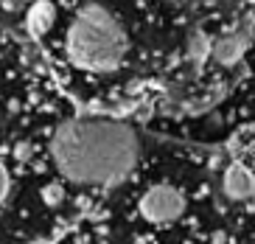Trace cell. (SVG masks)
I'll return each instance as SVG.
<instances>
[{
    "label": "cell",
    "mask_w": 255,
    "mask_h": 244,
    "mask_svg": "<svg viewBox=\"0 0 255 244\" xmlns=\"http://www.w3.org/2000/svg\"><path fill=\"white\" fill-rule=\"evenodd\" d=\"M137 135L121 121L70 118L51 138L56 169L82 185H115L137 163Z\"/></svg>",
    "instance_id": "1"
},
{
    "label": "cell",
    "mask_w": 255,
    "mask_h": 244,
    "mask_svg": "<svg viewBox=\"0 0 255 244\" xmlns=\"http://www.w3.org/2000/svg\"><path fill=\"white\" fill-rule=\"evenodd\" d=\"M127 48V31L101 3H87L79 8L68 28V53L73 65L93 73H110L124 62Z\"/></svg>",
    "instance_id": "2"
},
{
    "label": "cell",
    "mask_w": 255,
    "mask_h": 244,
    "mask_svg": "<svg viewBox=\"0 0 255 244\" xmlns=\"http://www.w3.org/2000/svg\"><path fill=\"white\" fill-rule=\"evenodd\" d=\"M185 214V197L174 185H151L140 197V216L154 225H171Z\"/></svg>",
    "instance_id": "3"
},
{
    "label": "cell",
    "mask_w": 255,
    "mask_h": 244,
    "mask_svg": "<svg viewBox=\"0 0 255 244\" xmlns=\"http://www.w3.org/2000/svg\"><path fill=\"white\" fill-rule=\"evenodd\" d=\"M222 191H225L227 200L233 202H244V200H253L255 197V177L253 171L241 163H233L227 166L225 177H222Z\"/></svg>",
    "instance_id": "4"
},
{
    "label": "cell",
    "mask_w": 255,
    "mask_h": 244,
    "mask_svg": "<svg viewBox=\"0 0 255 244\" xmlns=\"http://www.w3.org/2000/svg\"><path fill=\"white\" fill-rule=\"evenodd\" d=\"M53 22H56V8H53V3H48V0H37V6L28 11V28H31V34L42 37L45 31H51Z\"/></svg>",
    "instance_id": "5"
},
{
    "label": "cell",
    "mask_w": 255,
    "mask_h": 244,
    "mask_svg": "<svg viewBox=\"0 0 255 244\" xmlns=\"http://www.w3.org/2000/svg\"><path fill=\"white\" fill-rule=\"evenodd\" d=\"M42 200L48 202V205H56V202L62 200V188L56 183L53 185H45V188H42Z\"/></svg>",
    "instance_id": "6"
},
{
    "label": "cell",
    "mask_w": 255,
    "mask_h": 244,
    "mask_svg": "<svg viewBox=\"0 0 255 244\" xmlns=\"http://www.w3.org/2000/svg\"><path fill=\"white\" fill-rule=\"evenodd\" d=\"M8 197V171H6V166L0 163V202Z\"/></svg>",
    "instance_id": "7"
}]
</instances>
